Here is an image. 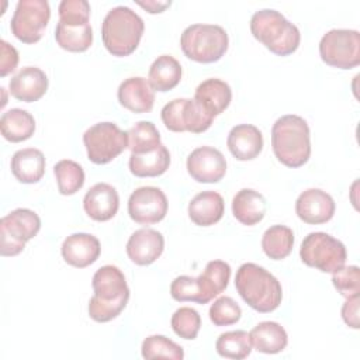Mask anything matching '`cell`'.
Masks as SVG:
<instances>
[{"label": "cell", "instance_id": "obj_25", "mask_svg": "<svg viewBox=\"0 0 360 360\" xmlns=\"http://www.w3.org/2000/svg\"><path fill=\"white\" fill-rule=\"evenodd\" d=\"M45 156L37 148L17 150L11 158V173L20 183H38L45 174Z\"/></svg>", "mask_w": 360, "mask_h": 360}, {"label": "cell", "instance_id": "obj_35", "mask_svg": "<svg viewBox=\"0 0 360 360\" xmlns=\"http://www.w3.org/2000/svg\"><path fill=\"white\" fill-rule=\"evenodd\" d=\"M217 353L225 359L242 360L252 352L249 333L245 330H229L221 333L215 342Z\"/></svg>", "mask_w": 360, "mask_h": 360}, {"label": "cell", "instance_id": "obj_29", "mask_svg": "<svg viewBox=\"0 0 360 360\" xmlns=\"http://www.w3.org/2000/svg\"><path fill=\"white\" fill-rule=\"evenodd\" d=\"M129 170L136 177H158L162 176L170 166V153L165 145H159L152 152L131 153Z\"/></svg>", "mask_w": 360, "mask_h": 360}, {"label": "cell", "instance_id": "obj_3", "mask_svg": "<svg viewBox=\"0 0 360 360\" xmlns=\"http://www.w3.org/2000/svg\"><path fill=\"white\" fill-rule=\"evenodd\" d=\"M235 287L242 300L262 314L277 309L283 300L280 281L264 267L255 263H243L238 269Z\"/></svg>", "mask_w": 360, "mask_h": 360}, {"label": "cell", "instance_id": "obj_18", "mask_svg": "<svg viewBox=\"0 0 360 360\" xmlns=\"http://www.w3.org/2000/svg\"><path fill=\"white\" fill-rule=\"evenodd\" d=\"M60 252L68 264L77 269H84L98 259L101 245L94 235L79 232L69 235L63 240Z\"/></svg>", "mask_w": 360, "mask_h": 360}, {"label": "cell", "instance_id": "obj_26", "mask_svg": "<svg viewBox=\"0 0 360 360\" xmlns=\"http://www.w3.org/2000/svg\"><path fill=\"white\" fill-rule=\"evenodd\" d=\"M232 214L240 224L253 226L264 218L266 200L253 188H242L232 198Z\"/></svg>", "mask_w": 360, "mask_h": 360}, {"label": "cell", "instance_id": "obj_30", "mask_svg": "<svg viewBox=\"0 0 360 360\" xmlns=\"http://www.w3.org/2000/svg\"><path fill=\"white\" fill-rule=\"evenodd\" d=\"M0 131L3 138L10 142H22L34 135L35 120L27 110L11 108L3 112L0 118Z\"/></svg>", "mask_w": 360, "mask_h": 360}, {"label": "cell", "instance_id": "obj_41", "mask_svg": "<svg viewBox=\"0 0 360 360\" xmlns=\"http://www.w3.org/2000/svg\"><path fill=\"white\" fill-rule=\"evenodd\" d=\"M0 49H1V59H0V76L4 77L8 73L14 72L18 65V52L17 49L10 45L7 41H0Z\"/></svg>", "mask_w": 360, "mask_h": 360}, {"label": "cell", "instance_id": "obj_21", "mask_svg": "<svg viewBox=\"0 0 360 360\" xmlns=\"http://www.w3.org/2000/svg\"><path fill=\"white\" fill-rule=\"evenodd\" d=\"M117 97L124 108L135 114L149 112L155 104V90L146 79L139 76L125 79L118 87Z\"/></svg>", "mask_w": 360, "mask_h": 360}, {"label": "cell", "instance_id": "obj_15", "mask_svg": "<svg viewBox=\"0 0 360 360\" xmlns=\"http://www.w3.org/2000/svg\"><path fill=\"white\" fill-rule=\"evenodd\" d=\"M187 172L198 183H218L226 173V160L212 146L195 148L187 158Z\"/></svg>", "mask_w": 360, "mask_h": 360}, {"label": "cell", "instance_id": "obj_4", "mask_svg": "<svg viewBox=\"0 0 360 360\" xmlns=\"http://www.w3.org/2000/svg\"><path fill=\"white\" fill-rule=\"evenodd\" d=\"M143 31V20L127 6L111 8L101 22L103 44L114 56L131 55L138 48Z\"/></svg>", "mask_w": 360, "mask_h": 360}, {"label": "cell", "instance_id": "obj_14", "mask_svg": "<svg viewBox=\"0 0 360 360\" xmlns=\"http://www.w3.org/2000/svg\"><path fill=\"white\" fill-rule=\"evenodd\" d=\"M167 198L159 187L143 186L132 191L128 200V214L139 225L160 222L167 214Z\"/></svg>", "mask_w": 360, "mask_h": 360}, {"label": "cell", "instance_id": "obj_22", "mask_svg": "<svg viewBox=\"0 0 360 360\" xmlns=\"http://www.w3.org/2000/svg\"><path fill=\"white\" fill-rule=\"evenodd\" d=\"M226 146L238 160H252L263 149L262 131L252 124L235 125L228 134Z\"/></svg>", "mask_w": 360, "mask_h": 360}, {"label": "cell", "instance_id": "obj_37", "mask_svg": "<svg viewBox=\"0 0 360 360\" xmlns=\"http://www.w3.org/2000/svg\"><path fill=\"white\" fill-rule=\"evenodd\" d=\"M172 329L173 332L186 339L193 340L197 338L201 328V316L200 314L190 307H181L172 315Z\"/></svg>", "mask_w": 360, "mask_h": 360}, {"label": "cell", "instance_id": "obj_23", "mask_svg": "<svg viewBox=\"0 0 360 360\" xmlns=\"http://www.w3.org/2000/svg\"><path fill=\"white\" fill-rule=\"evenodd\" d=\"M194 100L211 117L224 112L232 100V90L229 84L221 79H207L201 82L194 93Z\"/></svg>", "mask_w": 360, "mask_h": 360}, {"label": "cell", "instance_id": "obj_28", "mask_svg": "<svg viewBox=\"0 0 360 360\" xmlns=\"http://www.w3.org/2000/svg\"><path fill=\"white\" fill-rule=\"evenodd\" d=\"M181 65L172 55L158 56L149 68L148 82L155 91H169L174 89L181 80Z\"/></svg>", "mask_w": 360, "mask_h": 360}, {"label": "cell", "instance_id": "obj_34", "mask_svg": "<svg viewBox=\"0 0 360 360\" xmlns=\"http://www.w3.org/2000/svg\"><path fill=\"white\" fill-rule=\"evenodd\" d=\"M128 149L131 153H146L159 148L160 134L153 122L138 121L128 131Z\"/></svg>", "mask_w": 360, "mask_h": 360}, {"label": "cell", "instance_id": "obj_1", "mask_svg": "<svg viewBox=\"0 0 360 360\" xmlns=\"http://www.w3.org/2000/svg\"><path fill=\"white\" fill-rule=\"evenodd\" d=\"M94 295L89 301V315L96 322H110L128 304L129 288L124 273L112 264L100 267L91 280Z\"/></svg>", "mask_w": 360, "mask_h": 360}, {"label": "cell", "instance_id": "obj_13", "mask_svg": "<svg viewBox=\"0 0 360 360\" xmlns=\"http://www.w3.org/2000/svg\"><path fill=\"white\" fill-rule=\"evenodd\" d=\"M162 121L169 131L201 134L207 131L214 117L205 112L194 98H174L160 111Z\"/></svg>", "mask_w": 360, "mask_h": 360}, {"label": "cell", "instance_id": "obj_38", "mask_svg": "<svg viewBox=\"0 0 360 360\" xmlns=\"http://www.w3.org/2000/svg\"><path fill=\"white\" fill-rule=\"evenodd\" d=\"M170 295L179 302L191 301L197 304H207L208 300L204 295V291L198 283L197 277L191 276H179L170 284Z\"/></svg>", "mask_w": 360, "mask_h": 360}, {"label": "cell", "instance_id": "obj_8", "mask_svg": "<svg viewBox=\"0 0 360 360\" xmlns=\"http://www.w3.org/2000/svg\"><path fill=\"white\" fill-rule=\"evenodd\" d=\"M301 260L323 273H335L345 266L347 252L345 245L325 232L308 233L300 248Z\"/></svg>", "mask_w": 360, "mask_h": 360}, {"label": "cell", "instance_id": "obj_36", "mask_svg": "<svg viewBox=\"0 0 360 360\" xmlns=\"http://www.w3.org/2000/svg\"><path fill=\"white\" fill-rule=\"evenodd\" d=\"M143 359H173L181 360L184 357L183 347L163 335L148 336L141 346Z\"/></svg>", "mask_w": 360, "mask_h": 360}, {"label": "cell", "instance_id": "obj_24", "mask_svg": "<svg viewBox=\"0 0 360 360\" xmlns=\"http://www.w3.org/2000/svg\"><path fill=\"white\" fill-rule=\"evenodd\" d=\"M225 202L219 193L207 190L198 193L188 202V217L198 226H211L221 221Z\"/></svg>", "mask_w": 360, "mask_h": 360}, {"label": "cell", "instance_id": "obj_11", "mask_svg": "<svg viewBox=\"0 0 360 360\" xmlns=\"http://www.w3.org/2000/svg\"><path fill=\"white\" fill-rule=\"evenodd\" d=\"M321 59L338 69H353L360 63V34L357 30L335 28L319 41Z\"/></svg>", "mask_w": 360, "mask_h": 360}, {"label": "cell", "instance_id": "obj_7", "mask_svg": "<svg viewBox=\"0 0 360 360\" xmlns=\"http://www.w3.org/2000/svg\"><path fill=\"white\" fill-rule=\"evenodd\" d=\"M226 31L217 24H191L180 37L183 53L198 63L219 60L228 49Z\"/></svg>", "mask_w": 360, "mask_h": 360}, {"label": "cell", "instance_id": "obj_10", "mask_svg": "<svg viewBox=\"0 0 360 360\" xmlns=\"http://www.w3.org/2000/svg\"><path fill=\"white\" fill-rule=\"evenodd\" d=\"M83 143L90 162L105 165L128 148V132L110 121L97 122L83 134Z\"/></svg>", "mask_w": 360, "mask_h": 360}, {"label": "cell", "instance_id": "obj_40", "mask_svg": "<svg viewBox=\"0 0 360 360\" xmlns=\"http://www.w3.org/2000/svg\"><path fill=\"white\" fill-rule=\"evenodd\" d=\"M332 283L338 292L345 298L359 295L360 292V270L357 266H343L332 273Z\"/></svg>", "mask_w": 360, "mask_h": 360}, {"label": "cell", "instance_id": "obj_17", "mask_svg": "<svg viewBox=\"0 0 360 360\" xmlns=\"http://www.w3.org/2000/svg\"><path fill=\"white\" fill-rule=\"evenodd\" d=\"M165 249L163 235L152 228L136 229L127 242V255L138 266L156 262Z\"/></svg>", "mask_w": 360, "mask_h": 360}, {"label": "cell", "instance_id": "obj_27", "mask_svg": "<svg viewBox=\"0 0 360 360\" xmlns=\"http://www.w3.org/2000/svg\"><path fill=\"white\" fill-rule=\"evenodd\" d=\"M252 347L260 353L276 354L287 347L288 336L285 329L273 321H263L249 332Z\"/></svg>", "mask_w": 360, "mask_h": 360}, {"label": "cell", "instance_id": "obj_19", "mask_svg": "<svg viewBox=\"0 0 360 360\" xmlns=\"http://www.w3.org/2000/svg\"><path fill=\"white\" fill-rule=\"evenodd\" d=\"M120 207V197L108 183H97L89 188L83 198V208L86 214L98 222L110 221L115 217Z\"/></svg>", "mask_w": 360, "mask_h": 360}, {"label": "cell", "instance_id": "obj_39", "mask_svg": "<svg viewBox=\"0 0 360 360\" xmlns=\"http://www.w3.org/2000/svg\"><path fill=\"white\" fill-rule=\"evenodd\" d=\"M208 314L215 326H229L240 319L242 309L233 298L224 295L211 304Z\"/></svg>", "mask_w": 360, "mask_h": 360}, {"label": "cell", "instance_id": "obj_42", "mask_svg": "<svg viewBox=\"0 0 360 360\" xmlns=\"http://www.w3.org/2000/svg\"><path fill=\"white\" fill-rule=\"evenodd\" d=\"M342 318L347 326L359 329V295L346 298L342 307Z\"/></svg>", "mask_w": 360, "mask_h": 360}, {"label": "cell", "instance_id": "obj_6", "mask_svg": "<svg viewBox=\"0 0 360 360\" xmlns=\"http://www.w3.org/2000/svg\"><path fill=\"white\" fill-rule=\"evenodd\" d=\"M59 21L55 28L56 44L69 52H84L93 42L90 4L86 0H63L59 3Z\"/></svg>", "mask_w": 360, "mask_h": 360}, {"label": "cell", "instance_id": "obj_31", "mask_svg": "<svg viewBox=\"0 0 360 360\" xmlns=\"http://www.w3.org/2000/svg\"><path fill=\"white\" fill-rule=\"evenodd\" d=\"M294 246V232L285 225H273L262 236V249L273 260L285 259Z\"/></svg>", "mask_w": 360, "mask_h": 360}, {"label": "cell", "instance_id": "obj_20", "mask_svg": "<svg viewBox=\"0 0 360 360\" xmlns=\"http://www.w3.org/2000/svg\"><path fill=\"white\" fill-rule=\"evenodd\" d=\"M8 89L11 96L20 101H38L48 90V77L42 69L25 66L10 79Z\"/></svg>", "mask_w": 360, "mask_h": 360}, {"label": "cell", "instance_id": "obj_2", "mask_svg": "<svg viewBox=\"0 0 360 360\" xmlns=\"http://www.w3.org/2000/svg\"><path fill=\"white\" fill-rule=\"evenodd\" d=\"M271 148L278 162L287 167H301L311 156L308 122L295 114L276 120L271 128Z\"/></svg>", "mask_w": 360, "mask_h": 360}, {"label": "cell", "instance_id": "obj_32", "mask_svg": "<svg viewBox=\"0 0 360 360\" xmlns=\"http://www.w3.org/2000/svg\"><path fill=\"white\" fill-rule=\"evenodd\" d=\"M208 302L221 294L229 283L231 266L224 260H211L197 277Z\"/></svg>", "mask_w": 360, "mask_h": 360}, {"label": "cell", "instance_id": "obj_33", "mask_svg": "<svg viewBox=\"0 0 360 360\" xmlns=\"http://www.w3.org/2000/svg\"><path fill=\"white\" fill-rule=\"evenodd\" d=\"M53 174L56 177L58 190L62 195H73L84 184L83 167L70 159L59 160L53 166Z\"/></svg>", "mask_w": 360, "mask_h": 360}, {"label": "cell", "instance_id": "obj_9", "mask_svg": "<svg viewBox=\"0 0 360 360\" xmlns=\"http://www.w3.org/2000/svg\"><path fill=\"white\" fill-rule=\"evenodd\" d=\"M41 229V219L37 212L28 208H17L4 215L0 221V253L4 257L20 255L25 243Z\"/></svg>", "mask_w": 360, "mask_h": 360}, {"label": "cell", "instance_id": "obj_12", "mask_svg": "<svg viewBox=\"0 0 360 360\" xmlns=\"http://www.w3.org/2000/svg\"><path fill=\"white\" fill-rule=\"evenodd\" d=\"M51 18L46 0H20L10 21L11 34L24 44L38 42Z\"/></svg>", "mask_w": 360, "mask_h": 360}, {"label": "cell", "instance_id": "obj_16", "mask_svg": "<svg viewBox=\"0 0 360 360\" xmlns=\"http://www.w3.org/2000/svg\"><path fill=\"white\" fill-rule=\"evenodd\" d=\"M336 204L330 194L321 188L302 191L295 201V212L301 221L309 225H319L330 221L335 215Z\"/></svg>", "mask_w": 360, "mask_h": 360}, {"label": "cell", "instance_id": "obj_5", "mask_svg": "<svg viewBox=\"0 0 360 360\" xmlns=\"http://www.w3.org/2000/svg\"><path fill=\"white\" fill-rule=\"evenodd\" d=\"M250 31L259 42L278 56H288L300 46L301 34L298 27L277 10L263 8L256 11L250 18Z\"/></svg>", "mask_w": 360, "mask_h": 360}, {"label": "cell", "instance_id": "obj_43", "mask_svg": "<svg viewBox=\"0 0 360 360\" xmlns=\"http://www.w3.org/2000/svg\"><path fill=\"white\" fill-rule=\"evenodd\" d=\"M138 6L145 8L150 14L163 13L167 7H170L172 1H155V0H146V1H136Z\"/></svg>", "mask_w": 360, "mask_h": 360}]
</instances>
